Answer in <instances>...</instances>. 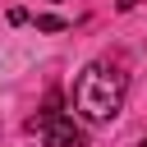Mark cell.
I'll return each instance as SVG.
<instances>
[{
    "label": "cell",
    "instance_id": "1",
    "mask_svg": "<svg viewBox=\"0 0 147 147\" xmlns=\"http://www.w3.org/2000/svg\"><path fill=\"white\" fill-rule=\"evenodd\" d=\"M124 96H129V78L115 69V64H87L74 83V110L87 119V124H110L119 110H124Z\"/></svg>",
    "mask_w": 147,
    "mask_h": 147
},
{
    "label": "cell",
    "instance_id": "2",
    "mask_svg": "<svg viewBox=\"0 0 147 147\" xmlns=\"http://www.w3.org/2000/svg\"><path fill=\"white\" fill-rule=\"evenodd\" d=\"M32 129H41V138H46V147H87V133L64 115V110H41L37 119H32Z\"/></svg>",
    "mask_w": 147,
    "mask_h": 147
},
{
    "label": "cell",
    "instance_id": "3",
    "mask_svg": "<svg viewBox=\"0 0 147 147\" xmlns=\"http://www.w3.org/2000/svg\"><path fill=\"white\" fill-rule=\"evenodd\" d=\"M37 28H41V32H64L69 23H64L60 14H37Z\"/></svg>",
    "mask_w": 147,
    "mask_h": 147
},
{
    "label": "cell",
    "instance_id": "4",
    "mask_svg": "<svg viewBox=\"0 0 147 147\" xmlns=\"http://www.w3.org/2000/svg\"><path fill=\"white\" fill-rule=\"evenodd\" d=\"M133 5H138V0H115V9H119V14H129Z\"/></svg>",
    "mask_w": 147,
    "mask_h": 147
}]
</instances>
